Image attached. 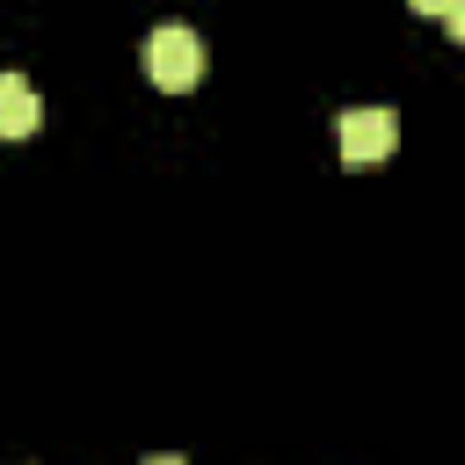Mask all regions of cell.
<instances>
[{
  "label": "cell",
  "mask_w": 465,
  "mask_h": 465,
  "mask_svg": "<svg viewBox=\"0 0 465 465\" xmlns=\"http://www.w3.org/2000/svg\"><path fill=\"white\" fill-rule=\"evenodd\" d=\"M145 73H153V87H167V94L196 87V80H203V36H196L189 22H160V29L145 36Z\"/></svg>",
  "instance_id": "obj_1"
},
{
  "label": "cell",
  "mask_w": 465,
  "mask_h": 465,
  "mask_svg": "<svg viewBox=\"0 0 465 465\" xmlns=\"http://www.w3.org/2000/svg\"><path fill=\"white\" fill-rule=\"evenodd\" d=\"M334 145H341V160L349 167H371V160H392V145H400V116L392 109H341L334 116Z\"/></svg>",
  "instance_id": "obj_2"
},
{
  "label": "cell",
  "mask_w": 465,
  "mask_h": 465,
  "mask_svg": "<svg viewBox=\"0 0 465 465\" xmlns=\"http://www.w3.org/2000/svg\"><path fill=\"white\" fill-rule=\"evenodd\" d=\"M36 116H44L36 87H29L22 73H0V138H29V131H36Z\"/></svg>",
  "instance_id": "obj_3"
},
{
  "label": "cell",
  "mask_w": 465,
  "mask_h": 465,
  "mask_svg": "<svg viewBox=\"0 0 465 465\" xmlns=\"http://www.w3.org/2000/svg\"><path fill=\"white\" fill-rule=\"evenodd\" d=\"M443 29H450V36L465 44V0H450V15H443Z\"/></svg>",
  "instance_id": "obj_4"
},
{
  "label": "cell",
  "mask_w": 465,
  "mask_h": 465,
  "mask_svg": "<svg viewBox=\"0 0 465 465\" xmlns=\"http://www.w3.org/2000/svg\"><path fill=\"white\" fill-rule=\"evenodd\" d=\"M414 15H450V0H407Z\"/></svg>",
  "instance_id": "obj_5"
},
{
  "label": "cell",
  "mask_w": 465,
  "mask_h": 465,
  "mask_svg": "<svg viewBox=\"0 0 465 465\" xmlns=\"http://www.w3.org/2000/svg\"><path fill=\"white\" fill-rule=\"evenodd\" d=\"M145 465H182V458H167V450H160V458H145Z\"/></svg>",
  "instance_id": "obj_6"
}]
</instances>
